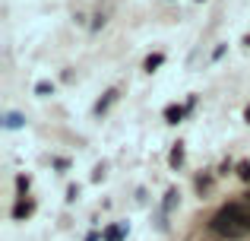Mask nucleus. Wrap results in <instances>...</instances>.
<instances>
[{
	"label": "nucleus",
	"mask_w": 250,
	"mask_h": 241,
	"mask_svg": "<svg viewBox=\"0 0 250 241\" xmlns=\"http://www.w3.org/2000/svg\"><path fill=\"white\" fill-rule=\"evenodd\" d=\"M244 121H247V124H250V105H247V108H244Z\"/></svg>",
	"instance_id": "a211bd4d"
},
{
	"label": "nucleus",
	"mask_w": 250,
	"mask_h": 241,
	"mask_svg": "<svg viewBox=\"0 0 250 241\" xmlns=\"http://www.w3.org/2000/svg\"><path fill=\"white\" fill-rule=\"evenodd\" d=\"M114 102H117V89H108V92H104V95H102V99H98V102H95V108H92V111H95V114H98V118H102V114H104V111H108V108H111V105H114Z\"/></svg>",
	"instance_id": "39448f33"
},
{
	"label": "nucleus",
	"mask_w": 250,
	"mask_h": 241,
	"mask_svg": "<svg viewBox=\"0 0 250 241\" xmlns=\"http://www.w3.org/2000/svg\"><path fill=\"white\" fill-rule=\"evenodd\" d=\"M127 238V222H114L102 232V241H124Z\"/></svg>",
	"instance_id": "20e7f679"
},
{
	"label": "nucleus",
	"mask_w": 250,
	"mask_h": 241,
	"mask_svg": "<svg viewBox=\"0 0 250 241\" xmlns=\"http://www.w3.org/2000/svg\"><path fill=\"white\" fill-rule=\"evenodd\" d=\"M244 203H250V191H247V194H244Z\"/></svg>",
	"instance_id": "6ab92c4d"
},
{
	"label": "nucleus",
	"mask_w": 250,
	"mask_h": 241,
	"mask_svg": "<svg viewBox=\"0 0 250 241\" xmlns=\"http://www.w3.org/2000/svg\"><path fill=\"white\" fill-rule=\"evenodd\" d=\"M168 162H171V168H181V165H184V143H174V149H171Z\"/></svg>",
	"instance_id": "1a4fd4ad"
},
{
	"label": "nucleus",
	"mask_w": 250,
	"mask_h": 241,
	"mask_svg": "<svg viewBox=\"0 0 250 241\" xmlns=\"http://www.w3.org/2000/svg\"><path fill=\"white\" fill-rule=\"evenodd\" d=\"M54 168H57V172H67V168H70V159H54Z\"/></svg>",
	"instance_id": "dca6fc26"
},
{
	"label": "nucleus",
	"mask_w": 250,
	"mask_h": 241,
	"mask_svg": "<svg viewBox=\"0 0 250 241\" xmlns=\"http://www.w3.org/2000/svg\"><path fill=\"white\" fill-rule=\"evenodd\" d=\"M35 95H38V99H48V95H54V83H48V80L35 83Z\"/></svg>",
	"instance_id": "9d476101"
},
{
	"label": "nucleus",
	"mask_w": 250,
	"mask_h": 241,
	"mask_svg": "<svg viewBox=\"0 0 250 241\" xmlns=\"http://www.w3.org/2000/svg\"><path fill=\"white\" fill-rule=\"evenodd\" d=\"M76 197H80V184H70L67 187V203H73Z\"/></svg>",
	"instance_id": "4468645a"
},
{
	"label": "nucleus",
	"mask_w": 250,
	"mask_h": 241,
	"mask_svg": "<svg viewBox=\"0 0 250 241\" xmlns=\"http://www.w3.org/2000/svg\"><path fill=\"white\" fill-rule=\"evenodd\" d=\"M22 124H25V118H22V114H16V111L3 114V127H6V130H19Z\"/></svg>",
	"instance_id": "6e6552de"
},
{
	"label": "nucleus",
	"mask_w": 250,
	"mask_h": 241,
	"mask_svg": "<svg viewBox=\"0 0 250 241\" xmlns=\"http://www.w3.org/2000/svg\"><path fill=\"white\" fill-rule=\"evenodd\" d=\"M29 187H32L29 175H16V191H19V197H25V194H29Z\"/></svg>",
	"instance_id": "9b49d317"
},
{
	"label": "nucleus",
	"mask_w": 250,
	"mask_h": 241,
	"mask_svg": "<svg viewBox=\"0 0 250 241\" xmlns=\"http://www.w3.org/2000/svg\"><path fill=\"white\" fill-rule=\"evenodd\" d=\"M244 44H247V48H250V35H244Z\"/></svg>",
	"instance_id": "aec40b11"
},
{
	"label": "nucleus",
	"mask_w": 250,
	"mask_h": 241,
	"mask_svg": "<svg viewBox=\"0 0 250 241\" xmlns=\"http://www.w3.org/2000/svg\"><path fill=\"white\" fill-rule=\"evenodd\" d=\"M234 175H238L241 181H247V184H250V162H238V165H234Z\"/></svg>",
	"instance_id": "f8f14e48"
},
{
	"label": "nucleus",
	"mask_w": 250,
	"mask_h": 241,
	"mask_svg": "<svg viewBox=\"0 0 250 241\" xmlns=\"http://www.w3.org/2000/svg\"><path fill=\"white\" fill-rule=\"evenodd\" d=\"M177 200H181V194H177V187H171V191L165 194V203H162V213H165V216L177 206Z\"/></svg>",
	"instance_id": "0eeeda50"
},
{
	"label": "nucleus",
	"mask_w": 250,
	"mask_h": 241,
	"mask_svg": "<svg viewBox=\"0 0 250 241\" xmlns=\"http://www.w3.org/2000/svg\"><path fill=\"white\" fill-rule=\"evenodd\" d=\"M222 57H225V44H219V48L212 51V61H222Z\"/></svg>",
	"instance_id": "f3484780"
},
{
	"label": "nucleus",
	"mask_w": 250,
	"mask_h": 241,
	"mask_svg": "<svg viewBox=\"0 0 250 241\" xmlns=\"http://www.w3.org/2000/svg\"><path fill=\"white\" fill-rule=\"evenodd\" d=\"M162 64H165V54H162V51H155V54H149L146 61H143V70H146V73H155Z\"/></svg>",
	"instance_id": "423d86ee"
},
{
	"label": "nucleus",
	"mask_w": 250,
	"mask_h": 241,
	"mask_svg": "<svg viewBox=\"0 0 250 241\" xmlns=\"http://www.w3.org/2000/svg\"><path fill=\"white\" fill-rule=\"evenodd\" d=\"M247 216H250V203L231 200V203H225L212 219H209V232H212L215 238H222V241H238V238L250 235Z\"/></svg>",
	"instance_id": "f257e3e1"
},
{
	"label": "nucleus",
	"mask_w": 250,
	"mask_h": 241,
	"mask_svg": "<svg viewBox=\"0 0 250 241\" xmlns=\"http://www.w3.org/2000/svg\"><path fill=\"white\" fill-rule=\"evenodd\" d=\"M102 25H104V16H102V13H95V16H92V32H98Z\"/></svg>",
	"instance_id": "2eb2a0df"
},
{
	"label": "nucleus",
	"mask_w": 250,
	"mask_h": 241,
	"mask_svg": "<svg viewBox=\"0 0 250 241\" xmlns=\"http://www.w3.org/2000/svg\"><path fill=\"white\" fill-rule=\"evenodd\" d=\"M190 114V105H168L165 108V124H181Z\"/></svg>",
	"instance_id": "7ed1b4c3"
},
{
	"label": "nucleus",
	"mask_w": 250,
	"mask_h": 241,
	"mask_svg": "<svg viewBox=\"0 0 250 241\" xmlns=\"http://www.w3.org/2000/svg\"><path fill=\"white\" fill-rule=\"evenodd\" d=\"M209 187H212V175H200V178H196V191H209Z\"/></svg>",
	"instance_id": "ddd939ff"
},
{
	"label": "nucleus",
	"mask_w": 250,
	"mask_h": 241,
	"mask_svg": "<svg viewBox=\"0 0 250 241\" xmlns=\"http://www.w3.org/2000/svg\"><path fill=\"white\" fill-rule=\"evenodd\" d=\"M196 3H206V0H196Z\"/></svg>",
	"instance_id": "412c9836"
},
{
	"label": "nucleus",
	"mask_w": 250,
	"mask_h": 241,
	"mask_svg": "<svg viewBox=\"0 0 250 241\" xmlns=\"http://www.w3.org/2000/svg\"><path fill=\"white\" fill-rule=\"evenodd\" d=\"M32 213H35V200H32V197H19L16 206H13V219L22 222V219H29Z\"/></svg>",
	"instance_id": "f03ea898"
}]
</instances>
